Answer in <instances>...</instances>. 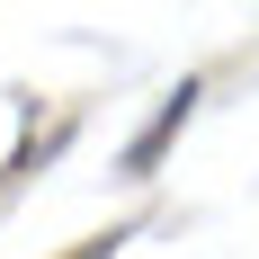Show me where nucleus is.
Masks as SVG:
<instances>
[{
	"label": "nucleus",
	"mask_w": 259,
	"mask_h": 259,
	"mask_svg": "<svg viewBox=\"0 0 259 259\" xmlns=\"http://www.w3.org/2000/svg\"><path fill=\"white\" fill-rule=\"evenodd\" d=\"M188 107H197V80H179V90L161 99V116H152V125H143V134H134V143H125V179H143V170H152V161H161V143H170V134L188 125Z\"/></svg>",
	"instance_id": "1"
},
{
	"label": "nucleus",
	"mask_w": 259,
	"mask_h": 259,
	"mask_svg": "<svg viewBox=\"0 0 259 259\" xmlns=\"http://www.w3.org/2000/svg\"><path fill=\"white\" fill-rule=\"evenodd\" d=\"M116 241H134V233H99V241H80L72 259H116Z\"/></svg>",
	"instance_id": "2"
}]
</instances>
